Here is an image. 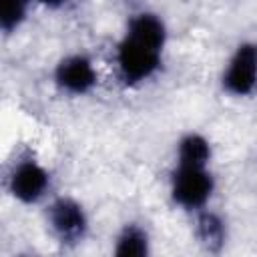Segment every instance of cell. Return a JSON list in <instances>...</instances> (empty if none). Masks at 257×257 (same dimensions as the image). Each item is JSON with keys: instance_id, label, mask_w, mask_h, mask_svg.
<instances>
[{"instance_id": "obj_1", "label": "cell", "mask_w": 257, "mask_h": 257, "mask_svg": "<svg viewBox=\"0 0 257 257\" xmlns=\"http://www.w3.org/2000/svg\"><path fill=\"white\" fill-rule=\"evenodd\" d=\"M169 28L161 14L139 10L128 16L114 46V70L122 86L135 88L155 78L163 68Z\"/></svg>"}, {"instance_id": "obj_2", "label": "cell", "mask_w": 257, "mask_h": 257, "mask_svg": "<svg viewBox=\"0 0 257 257\" xmlns=\"http://www.w3.org/2000/svg\"><path fill=\"white\" fill-rule=\"evenodd\" d=\"M215 191L217 179L211 167L175 165L169 175L171 203L189 215L207 209L215 197Z\"/></svg>"}, {"instance_id": "obj_3", "label": "cell", "mask_w": 257, "mask_h": 257, "mask_svg": "<svg viewBox=\"0 0 257 257\" xmlns=\"http://www.w3.org/2000/svg\"><path fill=\"white\" fill-rule=\"evenodd\" d=\"M6 193L20 205H40L50 197L52 175L48 167L38 161L32 153L16 157L6 173Z\"/></svg>"}, {"instance_id": "obj_4", "label": "cell", "mask_w": 257, "mask_h": 257, "mask_svg": "<svg viewBox=\"0 0 257 257\" xmlns=\"http://www.w3.org/2000/svg\"><path fill=\"white\" fill-rule=\"evenodd\" d=\"M44 221L50 235L66 247L80 245L90 231V219L84 205L70 195H58L48 199L44 209Z\"/></svg>"}, {"instance_id": "obj_5", "label": "cell", "mask_w": 257, "mask_h": 257, "mask_svg": "<svg viewBox=\"0 0 257 257\" xmlns=\"http://www.w3.org/2000/svg\"><path fill=\"white\" fill-rule=\"evenodd\" d=\"M219 86L231 98L257 94V40H241L223 64Z\"/></svg>"}, {"instance_id": "obj_6", "label": "cell", "mask_w": 257, "mask_h": 257, "mask_svg": "<svg viewBox=\"0 0 257 257\" xmlns=\"http://www.w3.org/2000/svg\"><path fill=\"white\" fill-rule=\"evenodd\" d=\"M52 82L66 96H88L98 86V68L88 54L70 52L54 64Z\"/></svg>"}, {"instance_id": "obj_7", "label": "cell", "mask_w": 257, "mask_h": 257, "mask_svg": "<svg viewBox=\"0 0 257 257\" xmlns=\"http://www.w3.org/2000/svg\"><path fill=\"white\" fill-rule=\"evenodd\" d=\"M213 145L207 135L199 131H187L179 137L175 145V165H193V167H211Z\"/></svg>"}, {"instance_id": "obj_8", "label": "cell", "mask_w": 257, "mask_h": 257, "mask_svg": "<svg viewBox=\"0 0 257 257\" xmlns=\"http://www.w3.org/2000/svg\"><path fill=\"white\" fill-rule=\"evenodd\" d=\"M153 239L145 225L137 221L124 223L112 239V253L116 257H147L151 255Z\"/></svg>"}, {"instance_id": "obj_9", "label": "cell", "mask_w": 257, "mask_h": 257, "mask_svg": "<svg viewBox=\"0 0 257 257\" xmlns=\"http://www.w3.org/2000/svg\"><path fill=\"white\" fill-rule=\"evenodd\" d=\"M195 217V237L203 245V249L217 253L227 243V225L219 213H215L211 207L199 211Z\"/></svg>"}, {"instance_id": "obj_10", "label": "cell", "mask_w": 257, "mask_h": 257, "mask_svg": "<svg viewBox=\"0 0 257 257\" xmlns=\"http://www.w3.org/2000/svg\"><path fill=\"white\" fill-rule=\"evenodd\" d=\"M34 0H0V30L4 36L16 34L28 20Z\"/></svg>"}, {"instance_id": "obj_11", "label": "cell", "mask_w": 257, "mask_h": 257, "mask_svg": "<svg viewBox=\"0 0 257 257\" xmlns=\"http://www.w3.org/2000/svg\"><path fill=\"white\" fill-rule=\"evenodd\" d=\"M68 2H70V0H34V4H38V6L46 8V10H60V8H64Z\"/></svg>"}]
</instances>
